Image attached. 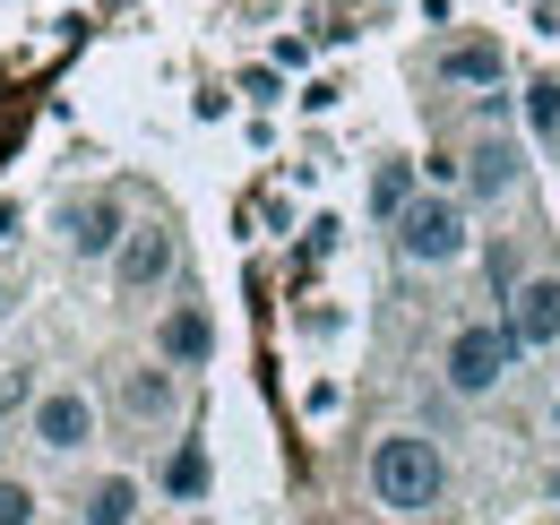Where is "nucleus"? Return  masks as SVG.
Listing matches in <instances>:
<instances>
[{
  "instance_id": "1a4fd4ad",
  "label": "nucleus",
  "mask_w": 560,
  "mask_h": 525,
  "mask_svg": "<svg viewBox=\"0 0 560 525\" xmlns=\"http://www.w3.org/2000/svg\"><path fill=\"white\" fill-rule=\"evenodd\" d=\"M155 353H164L173 371H208L215 311H208V302H164V319H155Z\"/></svg>"
},
{
  "instance_id": "39448f33",
  "label": "nucleus",
  "mask_w": 560,
  "mask_h": 525,
  "mask_svg": "<svg viewBox=\"0 0 560 525\" xmlns=\"http://www.w3.org/2000/svg\"><path fill=\"white\" fill-rule=\"evenodd\" d=\"M26 440H35L44 457H86V448H95V396L86 388H44L35 413H26Z\"/></svg>"
},
{
  "instance_id": "423d86ee",
  "label": "nucleus",
  "mask_w": 560,
  "mask_h": 525,
  "mask_svg": "<svg viewBox=\"0 0 560 525\" xmlns=\"http://www.w3.org/2000/svg\"><path fill=\"white\" fill-rule=\"evenodd\" d=\"M173 267H182V233H173L164 215H147V224L121 233V250H113V284H121V293H155Z\"/></svg>"
},
{
  "instance_id": "f257e3e1",
  "label": "nucleus",
  "mask_w": 560,
  "mask_h": 525,
  "mask_svg": "<svg viewBox=\"0 0 560 525\" xmlns=\"http://www.w3.org/2000/svg\"><path fill=\"white\" fill-rule=\"evenodd\" d=\"M440 491H448V457H440V440H422V431H388V440L371 448V500H380V509L422 517V509H440Z\"/></svg>"
},
{
  "instance_id": "ddd939ff",
  "label": "nucleus",
  "mask_w": 560,
  "mask_h": 525,
  "mask_svg": "<svg viewBox=\"0 0 560 525\" xmlns=\"http://www.w3.org/2000/svg\"><path fill=\"white\" fill-rule=\"evenodd\" d=\"M415 198H422L415 190V164H371V215H380V224H397Z\"/></svg>"
},
{
  "instance_id": "f03ea898",
  "label": "nucleus",
  "mask_w": 560,
  "mask_h": 525,
  "mask_svg": "<svg viewBox=\"0 0 560 525\" xmlns=\"http://www.w3.org/2000/svg\"><path fill=\"white\" fill-rule=\"evenodd\" d=\"M388 242H397V259L406 267H457L475 250V207L457 190H422L397 224H388Z\"/></svg>"
},
{
  "instance_id": "6e6552de",
  "label": "nucleus",
  "mask_w": 560,
  "mask_h": 525,
  "mask_svg": "<svg viewBox=\"0 0 560 525\" xmlns=\"http://www.w3.org/2000/svg\"><path fill=\"white\" fill-rule=\"evenodd\" d=\"M517 173H526L517 138H509V130H483L475 147H466V164H457V198H466V207H491V198L517 190Z\"/></svg>"
},
{
  "instance_id": "aec40b11",
  "label": "nucleus",
  "mask_w": 560,
  "mask_h": 525,
  "mask_svg": "<svg viewBox=\"0 0 560 525\" xmlns=\"http://www.w3.org/2000/svg\"><path fill=\"white\" fill-rule=\"evenodd\" d=\"M552 491H560V474H552Z\"/></svg>"
},
{
  "instance_id": "20e7f679",
  "label": "nucleus",
  "mask_w": 560,
  "mask_h": 525,
  "mask_svg": "<svg viewBox=\"0 0 560 525\" xmlns=\"http://www.w3.org/2000/svg\"><path fill=\"white\" fill-rule=\"evenodd\" d=\"M52 233H61L70 259H104V267H113L121 233H130V207H121L113 190H70L61 207H52Z\"/></svg>"
},
{
  "instance_id": "f3484780",
  "label": "nucleus",
  "mask_w": 560,
  "mask_h": 525,
  "mask_svg": "<svg viewBox=\"0 0 560 525\" xmlns=\"http://www.w3.org/2000/svg\"><path fill=\"white\" fill-rule=\"evenodd\" d=\"M9 311H18V276H0V319H9Z\"/></svg>"
},
{
  "instance_id": "6ab92c4d",
  "label": "nucleus",
  "mask_w": 560,
  "mask_h": 525,
  "mask_svg": "<svg viewBox=\"0 0 560 525\" xmlns=\"http://www.w3.org/2000/svg\"><path fill=\"white\" fill-rule=\"evenodd\" d=\"M552 422H560V396H552Z\"/></svg>"
},
{
  "instance_id": "f8f14e48",
  "label": "nucleus",
  "mask_w": 560,
  "mask_h": 525,
  "mask_svg": "<svg viewBox=\"0 0 560 525\" xmlns=\"http://www.w3.org/2000/svg\"><path fill=\"white\" fill-rule=\"evenodd\" d=\"M440 78H448V86H500V78H509V52H500L491 35H466V44L440 52Z\"/></svg>"
},
{
  "instance_id": "4468645a",
  "label": "nucleus",
  "mask_w": 560,
  "mask_h": 525,
  "mask_svg": "<svg viewBox=\"0 0 560 525\" xmlns=\"http://www.w3.org/2000/svg\"><path fill=\"white\" fill-rule=\"evenodd\" d=\"M164 491H173V500H199V491H208V448H199V440H182V448L164 457Z\"/></svg>"
},
{
  "instance_id": "dca6fc26",
  "label": "nucleus",
  "mask_w": 560,
  "mask_h": 525,
  "mask_svg": "<svg viewBox=\"0 0 560 525\" xmlns=\"http://www.w3.org/2000/svg\"><path fill=\"white\" fill-rule=\"evenodd\" d=\"M526 121H535V130H560V86H552V78L526 86Z\"/></svg>"
},
{
  "instance_id": "0eeeda50",
  "label": "nucleus",
  "mask_w": 560,
  "mask_h": 525,
  "mask_svg": "<svg viewBox=\"0 0 560 525\" xmlns=\"http://www.w3.org/2000/svg\"><path fill=\"white\" fill-rule=\"evenodd\" d=\"M509 336H517V353H552L560 345V276L544 267V276H517L509 284Z\"/></svg>"
},
{
  "instance_id": "9b49d317",
  "label": "nucleus",
  "mask_w": 560,
  "mask_h": 525,
  "mask_svg": "<svg viewBox=\"0 0 560 525\" xmlns=\"http://www.w3.org/2000/svg\"><path fill=\"white\" fill-rule=\"evenodd\" d=\"M139 474H95L78 491V525H139Z\"/></svg>"
},
{
  "instance_id": "7ed1b4c3",
  "label": "nucleus",
  "mask_w": 560,
  "mask_h": 525,
  "mask_svg": "<svg viewBox=\"0 0 560 525\" xmlns=\"http://www.w3.org/2000/svg\"><path fill=\"white\" fill-rule=\"evenodd\" d=\"M509 362H517L509 319H466V328L448 336V353H440V380H448V396H491L509 380Z\"/></svg>"
},
{
  "instance_id": "2eb2a0df",
  "label": "nucleus",
  "mask_w": 560,
  "mask_h": 525,
  "mask_svg": "<svg viewBox=\"0 0 560 525\" xmlns=\"http://www.w3.org/2000/svg\"><path fill=\"white\" fill-rule=\"evenodd\" d=\"M35 509H44L35 482H26V474H0V525H35Z\"/></svg>"
},
{
  "instance_id": "a211bd4d",
  "label": "nucleus",
  "mask_w": 560,
  "mask_h": 525,
  "mask_svg": "<svg viewBox=\"0 0 560 525\" xmlns=\"http://www.w3.org/2000/svg\"><path fill=\"white\" fill-rule=\"evenodd\" d=\"M9 224H18V207H0V242H9Z\"/></svg>"
},
{
  "instance_id": "9d476101",
  "label": "nucleus",
  "mask_w": 560,
  "mask_h": 525,
  "mask_svg": "<svg viewBox=\"0 0 560 525\" xmlns=\"http://www.w3.org/2000/svg\"><path fill=\"white\" fill-rule=\"evenodd\" d=\"M121 413L130 422H173L182 413V371L155 353V362H139V371H121Z\"/></svg>"
}]
</instances>
